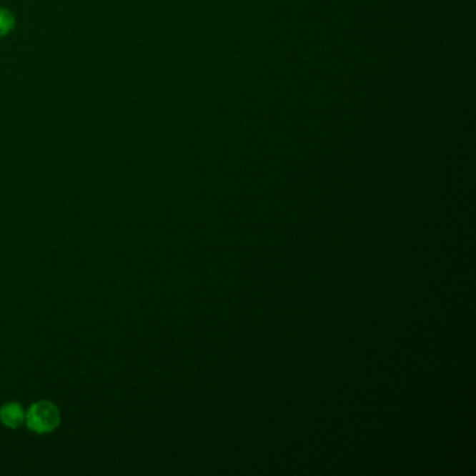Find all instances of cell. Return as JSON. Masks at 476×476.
Here are the masks:
<instances>
[{"mask_svg": "<svg viewBox=\"0 0 476 476\" xmlns=\"http://www.w3.org/2000/svg\"><path fill=\"white\" fill-rule=\"evenodd\" d=\"M26 423L34 433H51L59 426V410L49 401H38L31 405L29 412L26 414Z\"/></svg>", "mask_w": 476, "mask_h": 476, "instance_id": "6da1fadb", "label": "cell"}, {"mask_svg": "<svg viewBox=\"0 0 476 476\" xmlns=\"http://www.w3.org/2000/svg\"><path fill=\"white\" fill-rule=\"evenodd\" d=\"M0 420L10 429H17L26 422V412L19 402H9L0 408Z\"/></svg>", "mask_w": 476, "mask_h": 476, "instance_id": "7a4b0ae2", "label": "cell"}, {"mask_svg": "<svg viewBox=\"0 0 476 476\" xmlns=\"http://www.w3.org/2000/svg\"><path fill=\"white\" fill-rule=\"evenodd\" d=\"M14 26H16L14 14L6 7H0V36L7 35L14 29Z\"/></svg>", "mask_w": 476, "mask_h": 476, "instance_id": "3957f363", "label": "cell"}]
</instances>
